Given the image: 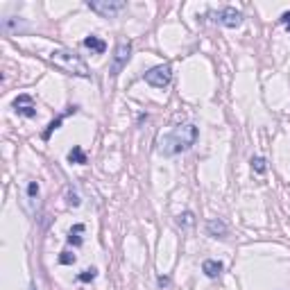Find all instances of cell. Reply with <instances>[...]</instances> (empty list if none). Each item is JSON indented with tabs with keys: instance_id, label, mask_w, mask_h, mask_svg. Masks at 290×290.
I'll return each instance as SVG.
<instances>
[{
	"instance_id": "obj_15",
	"label": "cell",
	"mask_w": 290,
	"mask_h": 290,
	"mask_svg": "<svg viewBox=\"0 0 290 290\" xmlns=\"http://www.w3.org/2000/svg\"><path fill=\"white\" fill-rule=\"evenodd\" d=\"M252 168L258 172V175H261V172H266V161H263L261 156H254V159H252Z\"/></svg>"
},
{
	"instance_id": "obj_18",
	"label": "cell",
	"mask_w": 290,
	"mask_h": 290,
	"mask_svg": "<svg viewBox=\"0 0 290 290\" xmlns=\"http://www.w3.org/2000/svg\"><path fill=\"white\" fill-rule=\"evenodd\" d=\"M179 225H184V227L193 225V213H191V211H186L184 216H179Z\"/></svg>"
},
{
	"instance_id": "obj_11",
	"label": "cell",
	"mask_w": 290,
	"mask_h": 290,
	"mask_svg": "<svg viewBox=\"0 0 290 290\" xmlns=\"http://www.w3.org/2000/svg\"><path fill=\"white\" fill-rule=\"evenodd\" d=\"M68 161L70 164H77V166H84L86 164V154L80 145H73V150L68 152Z\"/></svg>"
},
{
	"instance_id": "obj_5",
	"label": "cell",
	"mask_w": 290,
	"mask_h": 290,
	"mask_svg": "<svg viewBox=\"0 0 290 290\" xmlns=\"http://www.w3.org/2000/svg\"><path fill=\"white\" fill-rule=\"evenodd\" d=\"M123 7H125V3H120V0H93V3H89L91 12L100 14V16H104V18H111Z\"/></svg>"
},
{
	"instance_id": "obj_17",
	"label": "cell",
	"mask_w": 290,
	"mask_h": 290,
	"mask_svg": "<svg viewBox=\"0 0 290 290\" xmlns=\"http://www.w3.org/2000/svg\"><path fill=\"white\" fill-rule=\"evenodd\" d=\"M59 263H64V266H70V263H75V254L62 252V256H59Z\"/></svg>"
},
{
	"instance_id": "obj_4",
	"label": "cell",
	"mask_w": 290,
	"mask_h": 290,
	"mask_svg": "<svg viewBox=\"0 0 290 290\" xmlns=\"http://www.w3.org/2000/svg\"><path fill=\"white\" fill-rule=\"evenodd\" d=\"M129 57H131V43L123 39V41L116 43V50H114V62H111V75H114V77L127 66Z\"/></svg>"
},
{
	"instance_id": "obj_1",
	"label": "cell",
	"mask_w": 290,
	"mask_h": 290,
	"mask_svg": "<svg viewBox=\"0 0 290 290\" xmlns=\"http://www.w3.org/2000/svg\"><path fill=\"white\" fill-rule=\"evenodd\" d=\"M197 141V127L195 125H179L172 131H168L159 139V152L166 156L179 154V152L193 147Z\"/></svg>"
},
{
	"instance_id": "obj_20",
	"label": "cell",
	"mask_w": 290,
	"mask_h": 290,
	"mask_svg": "<svg viewBox=\"0 0 290 290\" xmlns=\"http://www.w3.org/2000/svg\"><path fill=\"white\" fill-rule=\"evenodd\" d=\"M281 23L290 30V12H283V14H281Z\"/></svg>"
},
{
	"instance_id": "obj_10",
	"label": "cell",
	"mask_w": 290,
	"mask_h": 290,
	"mask_svg": "<svg viewBox=\"0 0 290 290\" xmlns=\"http://www.w3.org/2000/svg\"><path fill=\"white\" fill-rule=\"evenodd\" d=\"M84 45L89 50H93V52H98V55H102L104 50H107V43L102 41V39H98L95 34H91V37H86L84 39Z\"/></svg>"
},
{
	"instance_id": "obj_16",
	"label": "cell",
	"mask_w": 290,
	"mask_h": 290,
	"mask_svg": "<svg viewBox=\"0 0 290 290\" xmlns=\"http://www.w3.org/2000/svg\"><path fill=\"white\" fill-rule=\"evenodd\" d=\"M37 195H39V184H37V181H30V184H28V197H30V200H34Z\"/></svg>"
},
{
	"instance_id": "obj_8",
	"label": "cell",
	"mask_w": 290,
	"mask_h": 290,
	"mask_svg": "<svg viewBox=\"0 0 290 290\" xmlns=\"http://www.w3.org/2000/svg\"><path fill=\"white\" fill-rule=\"evenodd\" d=\"M227 225L222 220H208L206 222V233L213 238H227Z\"/></svg>"
},
{
	"instance_id": "obj_9",
	"label": "cell",
	"mask_w": 290,
	"mask_h": 290,
	"mask_svg": "<svg viewBox=\"0 0 290 290\" xmlns=\"http://www.w3.org/2000/svg\"><path fill=\"white\" fill-rule=\"evenodd\" d=\"M202 272H204L208 279H216L218 274L222 272V263H220V261H213V258H208V261L202 263Z\"/></svg>"
},
{
	"instance_id": "obj_13",
	"label": "cell",
	"mask_w": 290,
	"mask_h": 290,
	"mask_svg": "<svg viewBox=\"0 0 290 290\" xmlns=\"http://www.w3.org/2000/svg\"><path fill=\"white\" fill-rule=\"evenodd\" d=\"M95 277H98V270H95V268H89V270H84V272H80V274H77V281L89 283V281H93Z\"/></svg>"
},
{
	"instance_id": "obj_3",
	"label": "cell",
	"mask_w": 290,
	"mask_h": 290,
	"mask_svg": "<svg viewBox=\"0 0 290 290\" xmlns=\"http://www.w3.org/2000/svg\"><path fill=\"white\" fill-rule=\"evenodd\" d=\"M170 80H172V66L170 64H159L145 73V82L150 86H154V89H164V86L170 84Z\"/></svg>"
},
{
	"instance_id": "obj_6",
	"label": "cell",
	"mask_w": 290,
	"mask_h": 290,
	"mask_svg": "<svg viewBox=\"0 0 290 290\" xmlns=\"http://www.w3.org/2000/svg\"><path fill=\"white\" fill-rule=\"evenodd\" d=\"M14 111H16L18 116H25V118H34V116H37V107H34V100L30 98L28 93L18 95V98L14 100Z\"/></svg>"
},
{
	"instance_id": "obj_7",
	"label": "cell",
	"mask_w": 290,
	"mask_h": 290,
	"mask_svg": "<svg viewBox=\"0 0 290 290\" xmlns=\"http://www.w3.org/2000/svg\"><path fill=\"white\" fill-rule=\"evenodd\" d=\"M218 18H220V23L227 25V28H238V25L243 23V14L238 12V9H233V7H225Z\"/></svg>"
},
{
	"instance_id": "obj_12",
	"label": "cell",
	"mask_w": 290,
	"mask_h": 290,
	"mask_svg": "<svg viewBox=\"0 0 290 290\" xmlns=\"http://www.w3.org/2000/svg\"><path fill=\"white\" fill-rule=\"evenodd\" d=\"M82 233H84V225H75L73 229H70V233H68L70 245H75V247L82 245Z\"/></svg>"
},
{
	"instance_id": "obj_19",
	"label": "cell",
	"mask_w": 290,
	"mask_h": 290,
	"mask_svg": "<svg viewBox=\"0 0 290 290\" xmlns=\"http://www.w3.org/2000/svg\"><path fill=\"white\" fill-rule=\"evenodd\" d=\"M68 204L70 206H80V197L75 193H68Z\"/></svg>"
},
{
	"instance_id": "obj_21",
	"label": "cell",
	"mask_w": 290,
	"mask_h": 290,
	"mask_svg": "<svg viewBox=\"0 0 290 290\" xmlns=\"http://www.w3.org/2000/svg\"><path fill=\"white\" fill-rule=\"evenodd\" d=\"M30 290H37V286H32V288H30Z\"/></svg>"
},
{
	"instance_id": "obj_2",
	"label": "cell",
	"mask_w": 290,
	"mask_h": 290,
	"mask_svg": "<svg viewBox=\"0 0 290 290\" xmlns=\"http://www.w3.org/2000/svg\"><path fill=\"white\" fill-rule=\"evenodd\" d=\"M50 62L57 66L59 70H64V73L68 75H77V77H91V70L89 66L84 64V59L80 57V55H75L73 50H52L50 52Z\"/></svg>"
},
{
	"instance_id": "obj_14",
	"label": "cell",
	"mask_w": 290,
	"mask_h": 290,
	"mask_svg": "<svg viewBox=\"0 0 290 290\" xmlns=\"http://www.w3.org/2000/svg\"><path fill=\"white\" fill-rule=\"evenodd\" d=\"M62 123H64V116H59V118H55L52 123L48 125V129H45L43 134H41V136H43V141H48V139H50V134H52L55 129H59V125H62Z\"/></svg>"
}]
</instances>
